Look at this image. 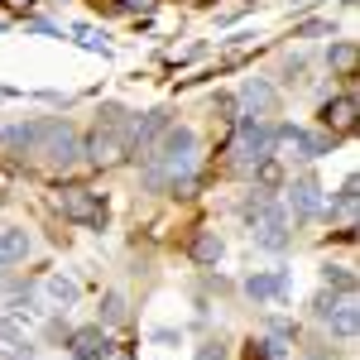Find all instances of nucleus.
<instances>
[{"instance_id":"f3484780","label":"nucleus","mask_w":360,"mask_h":360,"mask_svg":"<svg viewBox=\"0 0 360 360\" xmlns=\"http://www.w3.org/2000/svg\"><path fill=\"white\" fill-rule=\"evenodd\" d=\"M332 144H336V135H327V130L322 135H303L298 130V144L293 149H303V159H322V154H332Z\"/></svg>"},{"instance_id":"a878e982","label":"nucleus","mask_w":360,"mask_h":360,"mask_svg":"<svg viewBox=\"0 0 360 360\" xmlns=\"http://www.w3.org/2000/svg\"><path fill=\"white\" fill-rule=\"evenodd\" d=\"M212 111L221 115V120H236V111H240V101H236V96H217V101H212Z\"/></svg>"},{"instance_id":"c85d7f7f","label":"nucleus","mask_w":360,"mask_h":360,"mask_svg":"<svg viewBox=\"0 0 360 360\" xmlns=\"http://www.w3.org/2000/svg\"><path fill=\"white\" fill-rule=\"evenodd\" d=\"M115 5H120V10H139V15L154 10V0H115Z\"/></svg>"},{"instance_id":"4be33fe9","label":"nucleus","mask_w":360,"mask_h":360,"mask_svg":"<svg viewBox=\"0 0 360 360\" xmlns=\"http://www.w3.org/2000/svg\"><path fill=\"white\" fill-rule=\"evenodd\" d=\"M193 360H231V351H226V341L212 336V341H202V346L193 351Z\"/></svg>"},{"instance_id":"2f4dec72","label":"nucleus","mask_w":360,"mask_h":360,"mask_svg":"<svg viewBox=\"0 0 360 360\" xmlns=\"http://www.w3.org/2000/svg\"><path fill=\"white\" fill-rule=\"evenodd\" d=\"M197 5H202V0H197Z\"/></svg>"},{"instance_id":"7ed1b4c3","label":"nucleus","mask_w":360,"mask_h":360,"mask_svg":"<svg viewBox=\"0 0 360 360\" xmlns=\"http://www.w3.org/2000/svg\"><path fill=\"white\" fill-rule=\"evenodd\" d=\"M250 236H255V245H259V250H288V217L269 202V207L250 221Z\"/></svg>"},{"instance_id":"a211bd4d","label":"nucleus","mask_w":360,"mask_h":360,"mask_svg":"<svg viewBox=\"0 0 360 360\" xmlns=\"http://www.w3.org/2000/svg\"><path fill=\"white\" fill-rule=\"evenodd\" d=\"M322 283H327V288H341L346 298L356 293V274H351L346 264H327V269H322Z\"/></svg>"},{"instance_id":"f03ea898","label":"nucleus","mask_w":360,"mask_h":360,"mask_svg":"<svg viewBox=\"0 0 360 360\" xmlns=\"http://www.w3.org/2000/svg\"><path fill=\"white\" fill-rule=\"evenodd\" d=\"M34 154H39L49 168H68V164H77V159H82V139L72 135L68 125H58V120H53V125H49V135L39 139V149H34Z\"/></svg>"},{"instance_id":"9d476101","label":"nucleus","mask_w":360,"mask_h":360,"mask_svg":"<svg viewBox=\"0 0 360 360\" xmlns=\"http://www.w3.org/2000/svg\"><path fill=\"white\" fill-rule=\"evenodd\" d=\"M322 125L332 130V135H346L351 125H356V96H336L322 106Z\"/></svg>"},{"instance_id":"2eb2a0df","label":"nucleus","mask_w":360,"mask_h":360,"mask_svg":"<svg viewBox=\"0 0 360 360\" xmlns=\"http://www.w3.org/2000/svg\"><path fill=\"white\" fill-rule=\"evenodd\" d=\"M221 236H217V231H202V236H197L193 240V259L197 264H217V259H221Z\"/></svg>"},{"instance_id":"bb28decb","label":"nucleus","mask_w":360,"mask_h":360,"mask_svg":"<svg viewBox=\"0 0 360 360\" xmlns=\"http://www.w3.org/2000/svg\"><path fill=\"white\" fill-rule=\"evenodd\" d=\"M336 303H341V298H336V293H322V298H317V303H312V312H317V317H322V322H327V317H332V312H336Z\"/></svg>"},{"instance_id":"0eeeda50","label":"nucleus","mask_w":360,"mask_h":360,"mask_svg":"<svg viewBox=\"0 0 360 360\" xmlns=\"http://www.w3.org/2000/svg\"><path fill=\"white\" fill-rule=\"evenodd\" d=\"M77 360H111V341L101 327H82V332H72V346H68Z\"/></svg>"},{"instance_id":"7c9ffc66","label":"nucleus","mask_w":360,"mask_h":360,"mask_svg":"<svg viewBox=\"0 0 360 360\" xmlns=\"http://www.w3.org/2000/svg\"><path fill=\"white\" fill-rule=\"evenodd\" d=\"M10 10H29V5H39V0H5Z\"/></svg>"},{"instance_id":"5701e85b","label":"nucleus","mask_w":360,"mask_h":360,"mask_svg":"<svg viewBox=\"0 0 360 360\" xmlns=\"http://www.w3.org/2000/svg\"><path fill=\"white\" fill-rule=\"evenodd\" d=\"M0 341H5V346H20V341H25V327H20V322H15L10 312L0 317Z\"/></svg>"},{"instance_id":"dca6fc26","label":"nucleus","mask_w":360,"mask_h":360,"mask_svg":"<svg viewBox=\"0 0 360 360\" xmlns=\"http://www.w3.org/2000/svg\"><path fill=\"white\" fill-rule=\"evenodd\" d=\"M101 322H106V327L130 322V303H125V293H106V298H101Z\"/></svg>"},{"instance_id":"f8f14e48","label":"nucleus","mask_w":360,"mask_h":360,"mask_svg":"<svg viewBox=\"0 0 360 360\" xmlns=\"http://www.w3.org/2000/svg\"><path fill=\"white\" fill-rule=\"evenodd\" d=\"M245 293L255 298V303H274V298L288 293V274H250L245 278Z\"/></svg>"},{"instance_id":"6e6552de","label":"nucleus","mask_w":360,"mask_h":360,"mask_svg":"<svg viewBox=\"0 0 360 360\" xmlns=\"http://www.w3.org/2000/svg\"><path fill=\"white\" fill-rule=\"evenodd\" d=\"M288 202H293V212L298 217H317L327 202H322V188H317V178H298L293 188H288Z\"/></svg>"},{"instance_id":"6ab92c4d","label":"nucleus","mask_w":360,"mask_h":360,"mask_svg":"<svg viewBox=\"0 0 360 360\" xmlns=\"http://www.w3.org/2000/svg\"><path fill=\"white\" fill-rule=\"evenodd\" d=\"M356 44H332V53H327V63H332L336 72H346V77H351V72H356Z\"/></svg>"},{"instance_id":"4468645a","label":"nucleus","mask_w":360,"mask_h":360,"mask_svg":"<svg viewBox=\"0 0 360 360\" xmlns=\"http://www.w3.org/2000/svg\"><path fill=\"white\" fill-rule=\"evenodd\" d=\"M327 322H332V332L341 336V341H351V336H356V327H360V312H356V303H351V298H341V303H336V312L327 317Z\"/></svg>"},{"instance_id":"1a4fd4ad","label":"nucleus","mask_w":360,"mask_h":360,"mask_svg":"<svg viewBox=\"0 0 360 360\" xmlns=\"http://www.w3.org/2000/svg\"><path fill=\"white\" fill-rule=\"evenodd\" d=\"M63 217H72V221H101V207H96V197L86 193V188H68L63 193Z\"/></svg>"},{"instance_id":"ddd939ff","label":"nucleus","mask_w":360,"mask_h":360,"mask_svg":"<svg viewBox=\"0 0 360 360\" xmlns=\"http://www.w3.org/2000/svg\"><path fill=\"white\" fill-rule=\"evenodd\" d=\"M29 255V231L25 226H5L0 231V264H20Z\"/></svg>"},{"instance_id":"cd10ccee","label":"nucleus","mask_w":360,"mask_h":360,"mask_svg":"<svg viewBox=\"0 0 360 360\" xmlns=\"http://www.w3.org/2000/svg\"><path fill=\"white\" fill-rule=\"evenodd\" d=\"M245 360H274V346H269V341H259V346H250Z\"/></svg>"},{"instance_id":"39448f33","label":"nucleus","mask_w":360,"mask_h":360,"mask_svg":"<svg viewBox=\"0 0 360 360\" xmlns=\"http://www.w3.org/2000/svg\"><path fill=\"white\" fill-rule=\"evenodd\" d=\"M193 149H197V135L188 125H168L164 135L154 139V154L149 159H193Z\"/></svg>"},{"instance_id":"9b49d317","label":"nucleus","mask_w":360,"mask_h":360,"mask_svg":"<svg viewBox=\"0 0 360 360\" xmlns=\"http://www.w3.org/2000/svg\"><path fill=\"white\" fill-rule=\"evenodd\" d=\"M44 298H49L53 307H72L77 298H82V283H77L72 274H49L44 278Z\"/></svg>"},{"instance_id":"aec40b11","label":"nucleus","mask_w":360,"mask_h":360,"mask_svg":"<svg viewBox=\"0 0 360 360\" xmlns=\"http://www.w3.org/2000/svg\"><path fill=\"white\" fill-rule=\"evenodd\" d=\"M72 34H77V44H82L86 53H111V44H106V34H101V29H91V25H77Z\"/></svg>"},{"instance_id":"412c9836","label":"nucleus","mask_w":360,"mask_h":360,"mask_svg":"<svg viewBox=\"0 0 360 360\" xmlns=\"http://www.w3.org/2000/svg\"><path fill=\"white\" fill-rule=\"evenodd\" d=\"M10 317L25 327V322H39V307H34V298L29 293H20V298H10Z\"/></svg>"},{"instance_id":"c756f323","label":"nucleus","mask_w":360,"mask_h":360,"mask_svg":"<svg viewBox=\"0 0 360 360\" xmlns=\"http://www.w3.org/2000/svg\"><path fill=\"white\" fill-rule=\"evenodd\" d=\"M154 341H159V346H173V341H178V332H173V327H164V332H154Z\"/></svg>"},{"instance_id":"f257e3e1","label":"nucleus","mask_w":360,"mask_h":360,"mask_svg":"<svg viewBox=\"0 0 360 360\" xmlns=\"http://www.w3.org/2000/svg\"><path fill=\"white\" fill-rule=\"evenodd\" d=\"M236 154H240V164H250V168L274 159V130L259 125V115H245V120H240V135H236Z\"/></svg>"},{"instance_id":"b1692460","label":"nucleus","mask_w":360,"mask_h":360,"mask_svg":"<svg viewBox=\"0 0 360 360\" xmlns=\"http://www.w3.org/2000/svg\"><path fill=\"white\" fill-rule=\"evenodd\" d=\"M255 168H259V188H278L283 183V168L274 159H264V164H255Z\"/></svg>"},{"instance_id":"20e7f679","label":"nucleus","mask_w":360,"mask_h":360,"mask_svg":"<svg viewBox=\"0 0 360 360\" xmlns=\"http://www.w3.org/2000/svg\"><path fill=\"white\" fill-rule=\"evenodd\" d=\"M125 144H130V139L120 135V125H106V130H96V135L82 144V154L91 164H115V159L125 154Z\"/></svg>"},{"instance_id":"393cba45","label":"nucleus","mask_w":360,"mask_h":360,"mask_svg":"<svg viewBox=\"0 0 360 360\" xmlns=\"http://www.w3.org/2000/svg\"><path fill=\"white\" fill-rule=\"evenodd\" d=\"M336 212H346V217L356 212V178H346V183H341V193H336Z\"/></svg>"},{"instance_id":"423d86ee","label":"nucleus","mask_w":360,"mask_h":360,"mask_svg":"<svg viewBox=\"0 0 360 360\" xmlns=\"http://www.w3.org/2000/svg\"><path fill=\"white\" fill-rule=\"evenodd\" d=\"M240 106H245L250 115H274L278 111V91L264 77H250L245 86H240Z\"/></svg>"}]
</instances>
